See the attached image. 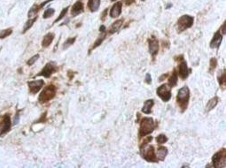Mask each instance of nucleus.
<instances>
[{"mask_svg": "<svg viewBox=\"0 0 226 168\" xmlns=\"http://www.w3.org/2000/svg\"><path fill=\"white\" fill-rule=\"evenodd\" d=\"M68 8H69V6H68V7H66V8H64L63 9L62 11H61V13H60V16L56 19L54 21V22H53V24H55V23H57V22H59L60 20H62L63 18L66 16V14H67V13H68Z\"/></svg>", "mask_w": 226, "mask_h": 168, "instance_id": "26", "label": "nucleus"}, {"mask_svg": "<svg viewBox=\"0 0 226 168\" xmlns=\"http://www.w3.org/2000/svg\"><path fill=\"white\" fill-rule=\"evenodd\" d=\"M55 13V10L53 8H48L45 10V12L44 13V15H43V18L44 19H48V18H50V17H52V16Z\"/></svg>", "mask_w": 226, "mask_h": 168, "instance_id": "25", "label": "nucleus"}, {"mask_svg": "<svg viewBox=\"0 0 226 168\" xmlns=\"http://www.w3.org/2000/svg\"><path fill=\"white\" fill-rule=\"evenodd\" d=\"M168 141V138L166 136H164V135H159L157 137H156V142L158 143H165L166 142Z\"/></svg>", "mask_w": 226, "mask_h": 168, "instance_id": "30", "label": "nucleus"}, {"mask_svg": "<svg viewBox=\"0 0 226 168\" xmlns=\"http://www.w3.org/2000/svg\"><path fill=\"white\" fill-rule=\"evenodd\" d=\"M225 21L224 22V24H223V26H222V29H220V30H223V32H222V35H224L225 34Z\"/></svg>", "mask_w": 226, "mask_h": 168, "instance_id": "37", "label": "nucleus"}, {"mask_svg": "<svg viewBox=\"0 0 226 168\" xmlns=\"http://www.w3.org/2000/svg\"><path fill=\"white\" fill-rule=\"evenodd\" d=\"M10 127H11L10 117L8 115H5L0 122V136L3 135L4 133H6L10 129Z\"/></svg>", "mask_w": 226, "mask_h": 168, "instance_id": "12", "label": "nucleus"}, {"mask_svg": "<svg viewBox=\"0 0 226 168\" xmlns=\"http://www.w3.org/2000/svg\"><path fill=\"white\" fill-rule=\"evenodd\" d=\"M225 158H226V151L225 149H223L217 153H216L212 158L213 165L215 167H225Z\"/></svg>", "mask_w": 226, "mask_h": 168, "instance_id": "5", "label": "nucleus"}, {"mask_svg": "<svg viewBox=\"0 0 226 168\" xmlns=\"http://www.w3.org/2000/svg\"><path fill=\"white\" fill-rule=\"evenodd\" d=\"M39 59V54H37V55H34L33 57H32L31 59H29V60L28 61V65L29 66H32L35 62L37 61V59Z\"/></svg>", "mask_w": 226, "mask_h": 168, "instance_id": "31", "label": "nucleus"}, {"mask_svg": "<svg viewBox=\"0 0 226 168\" xmlns=\"http://www.w3.org/2000/svg\"><path fill=\"white\" fill-rule=\"evenodd\" d=\"M146 82L147 84H150L152 82V78H151L150 74H146Z\"/></svg>", "mask_w": 226, "mask_h": 168, "instance_id": "34", "label": "nucleus"}, {"mask_svg": "<svg viewBox=\"0 0 226 168\" xmlns=\"http://www.w3.org/2000/svg\"><path fill=\"white\" fill-rule=\"evenodd\" d=\"M84 10V2L83 0H77L71 8V15L73 17H76L79 14H81Z\"/></svg>", "mask_w": 226, "mask_h": 168, "instance_id": "9", "label": "nucleus"}, {"mask_svg": "<svg viewBox=\"0 0 226 168\" xmlns=\"http://www.w3.org/2000/svg\"><path fill=\"white\" fill-rule=\"evenodd\" d=\"M12 29H3V30L0 31V38L3 39V38H6V37H7L8 36H10L11 34H12Z\"/></svg>", "mask_w": 226, "mask_h": 168, "instance_id": "27", "label": "nucleus"}, {"mask_svg": "<svg viewBox=\"0 0 226 168\" xmlns=\"http://www.w3.org/2000/svg\"><path fill=\"white\" fill-rule=\"evenodd\" d=\"M141 155L146 160L148 161V162H153V163L158 162L157 157L155 156V152H154V146L150 145L147 143H144V145L141 147Z\"/></svg>", "mask_w": 226, "mask_h": 168, "instance_id": "2", "label": "nucleus"}, {"mask_svg": "<svg viewBox=\"0 0 226 168\" xmlns=\"http://www.w3.org/2000/svg\"><path fill=\"white\" fill-rule=\"evenodd\" d=\"M53 39H54V34L53 33H48L47 35L45 36V37L43 38L42 46L45 47V48L48 47V46L52 44V42L53 41Z\"/></svg>", "mask_w": 226, "mask_h": 168, "instance_id": "18", "label": "nucleus"}, {"mask_svg": "<svg viewBox=\"0 0 226 168\" xmlns=\"http://www.w3.org/2000/svg\"><path fill=\"white\" fill-rule=\"evenodd\" d=\"M177 81H178L177 74L176 71H174L173 74H172V75L170 76V80H169V86H170V88L175 87V86L177 84Z\"/></svg>", "mask_w": 226, "mask_h": 168, "instance_id": "22", "label": "nucleus"}, {"mask_svg": "<svg viewBox=\"0 0 226 168\" xmlns=\"http://www.w3.org/2000/svg\"><path fill=\"white\" fill-rule=\"evenodd\" d=\"M193 17L190 15H183L180 17L177 23V29L178 33H182L183 31L191 28L193 24Z\"/></svg>", "mask_w": 226, "mask_h": 168, "instance_id": "4", "label": "nucleus"}, {"mask_svg": "<svg viewBox=\"0 0 226 168\" xmlns=\"http://www.w3.org/2000/svg\"><path fill=\"white\" fill-rule=\"evenodd\" d=\"M44 81L43 80H37V81H33V82H29V90L32 94H36L37 92H38L42 87L44 86Z\"/></svg>", "mask_w": 226, "mask_h": 168, "instance_id": "11", "label": "nucleus"}, {"mask_svg": "<svg viewBox=\"0 0 226 168\" xmlns=\"http://www.w3.org/2000/svg\"><path fill=\"white\" fill-rule=\"evenodd\" d=\"M135 0H124L125 4L127 5V6H130V5H131L133 2H134Z\"/></svg>", "mask_w": 226, "mask_h": 168, "instance_id": "38", "label": "nucleus"}, {"mask_svg": "<svg viewBox=\"0 0 226 168\" xmlns=\"http://www.w3.org/2000/svg\"><path fill=\"white\" fill-rule=\"evenodd\" d=\"M178 74L182 79H186L189 74V69L187 67V64L185 61H182L179 65V70H178Z\"/></svg>", "mask_w": 226, "mask_h": 168, "instance_id": "15", "label": "nucleus"}, {"mask_svg": "<svg viewBox=\"0 0 226 168\" xmlns=\"http://www.w3.org/2000/svg\"><path fill=\"white\" fill-rule=\"evenodd\" d=\"M19 120H20V115L17 114L16 117H14V125H17L19 123Z\"/></svg>", "mask_w": 226, "mask_h": 168, "instance_id": "36", "label": "nucleus"}, {"mask_svg": "<svg viewBox=\"0 0 226 168\" xmlns=\"http://www.w3.org/2000/svg\"><path fill=\"white\" fill-rule=\"evenodd\" d=\"M154 105V101L153 99H149L145 101L144 103V106L142 108V112L146 114H149L152 111V108Z\"/></svg>", "mask_w": 226, "mask_h": 168, "instance_id": "17", "label": "nucleus"}, {"mask_svg": "<svg viewBox=\"0 0 226 168\" xmlns=\"http://www.w3.org/2000/svg\"><path fill=\"white\" fill-rule=\"evenodd\" d=\"M99 31H100V32H105V31H106V27H105V26H101L100 29H99Z\"/></svg>", "mask_w": 226, "mask_h": 168, "instance_id": "39", "label": "nucleus"}, {"mask_svg": "<svg viewBox=\"0 0 226 168\" xmlns=\"http://www.w3.org/2000/svg\"><path fill=\"white\" fill-rule=\"evenodd\" d=\"M56 94V88L54 86H48L40 94L38 99L41 103H45L49 100L53 99Z\"/></svg>", "mask_w": 226, "mask_h": 168, "instance_id": "6", "label": "nucleus"}, {"mask_svg": "<svg viewBox=\"0 0 226 168\" xmlns=\"http://www.w3.org/2000/svg\"><path fill=\"white\" fill-rule=\"evenodd\" d=\"M57 70V66L55 65L54 62H49L47 63V65L44 67L42 70V72L39 74V76H44L45 78H49L53 73L56 72Z\"/></svg>", "mask_w": 226, "mask_h": 168, "instance_id": "8", "label": "nucleus"}, {"mask_svg": "<svg viewBox=\"0 0 226 168\" xmlns=\"http://www.w3.org/2000/svg\"><path fill=\"white\" fill-rule=\"evenodd\" d=\"M154 130V121L152 118H143L140 123L139 135L141 136H145L153 133Z\"/></svg>", "mask_w": 226, "mask_h": 168, "instance_id": "1", "label": "nucleus"}, {"mask_svg": "<svg viewBox=\"0 0 226 168\" xmlns=\"http://www.w3.org/2000/svg\"><path fill=\"white\" fill-rule=\"evenodd\" d=\"M141 1H146V0H141Z\"/></svg>", "mask_w": 226, "mask_h": 168, "instance_id": "41", "label": "nucleus"}, {"mask_svg": "<svg viewBox=\"0 0 226 168\" xmlns=\"http://www.w3.org/2000/svg\"><path fill=\"white\" fill-rule=\"evenodd\" d=\"M76 37H73V38H69V39H68L66 42H65V44H63V49L64 50H66V49H68V47L70 45H72L73 44H74V42L76 41Z\"/></svg>", "mask_w": 226, "mask_h": 168, "instance_id": "29", "label": "nucleus"}, {"mask_svg": "<svg viewBox=\"0 0 226 168\" xmlns=\"http://www.w3.org/2000/svg\"><path fill=\"white\" fill-rule=\"evenodd\" d=\"M40 10L39 9V6H33L31 7V9L29 10V14H28V16L30 18V17H32V16H34V15H36L37 13H38V11Z\"/></svg>", "mask_w": 226, "mask_h": 168, "instance_id": "28", "label": "nucleus"}, {"mask_svg": "<svg viewBox=\"0 0 226 168\" xmlns=\"http://www.w3.org/2000/svg\"><path fill=\"white\" fill-rule=\"evenodd\" d=\"M222 41H223V35H222L221 31H216V34L214 35L213 39L211 40L210 47L213 49H218L219 46L222 44Z\"/></svg>", "mask_w": 226, "mask_h": 168, "instance_id": "10", "label": "nucleus"}, {"mask_svg": "<svg viewBox=\"0 0 226 168\" xmlns=\"http://www.w3.org/2000/svg\"><path fill=\"white\" fill-rule=\"evenodd\" d=\"M100 6V0H89L88 2V7L92 13L97 12Z\"/></svg>", "mask_w": 226, "mask_h": 168, "instance_id": "19", "label": "nucleus"}, {"mask_svg": "<svg viewBox=\"0 0 226 168\" xmlns=\"http://www.w3.org/2000/svg\"><path fill=\"white\" fill-rule=\"evenodd\" d=\"M189 98H190V90H189L188 87L185 86V87L181 88L178 90V93H177V100L179 104L180 107L183 108V111L185 109H186Z\"/></svg>", "mask_w": 226, "mask_h": 168, "instance_id": "3", "label": "nucleus"}, {"mask_svg": "<svg viewBox=\"0 0 226 168\" xmlns=\"http://www.w3.org/2000/svg\"><path fill=\"white\" fill-rule=\"evenodd\" d=\"M158 50H159V43L158 40L153 37L152 39L149 40V52L152 56H155L156 54L158 53Z\"/></svg>", "mask_w": 226, "mask_h": 168, "instance_id": "14", "label": "nucleus"}, {"mask_svg": "<svg viewBox=\"0 0 226 168\" xmlns=\"http://www.w3.org/2000/svg\"><path fill=\"white\" fill-rule=\"evenodd\" d=\"M157 155H158V158H157L158 160L163 161L165 159V158H166V156L168 155V149L165 148V147H160L158 149Z\"/></svg>", "mask_w": 226, "mask_h": 168, "instance_id": "20", "label": "nucleus"}, {"mask_svg": "<svg viewBox=\"0 0 226 168\" xmlns=\"http://www.w3.org/2000/svg\"><path fill=\"white\" fill-rule=\"evenodd\" d=\"M123 23V19H122V20H118V21H115V22L113 23V24L110 26L109 29H108V34L112 35V34L116 33L117 31L119 30V29L122 28Z\"/></svg>", "mask_w": 226, "mask_h": 168, "instance_id": "16", "label": "nucleus"}, {"mask_svg": "<svg viewBox=\"0 0 226 168\" xmlns=\"http://www.w3.org/2000/svg\"><path fill=\"white\" fill-rule=\"evenodd\" d=\"M216 64H217V61H216V59H211L209 71H212V70H214V69L216 68Z\"/></svg>", "mask_w": 226, "mask_h": 168, "instance_id": "33", "label": "nucleus"}, {"mask_svg": "<svg viewBox=\"0 0 226 168\" xmlns=\"http://www.w3.org/2000/svg\"><path fill=\"white\" fill-rule=\"evenodd\" d=\"M107 12H108V9H105V10H104V12L102 13V16H101L102 21H104V20H105V17H106L107 14Z\"/></svg>", "mask_w": 226, "mask_h": 168, "instance_id": "35", "label": "nucleus"}, {"mask_svg": "<svg viewBox=\"0 0 226 168\" xmlns=\"http://www.w3.org/2000/svg\"><path fill=\"white\" fill-rule=\"evenodd\" d=\"M217 103H218V97H216L209 100V101H208V103L207 104V106H206V111H207V112H209V111H211L212 109H214L215 107L216 106Z\"/></svg>", "mask_w": 226, "mask_h": 168, "instance_id": "21", "label": "nucleus"}, {"mask_svg": "<svg viewBox=\"0 0 226 168\" xmlns=\"http://www.w3.org/2000/svg\"><path fill=\"white\" fill-rule=\"evenodd\" d=\"M157 95L159 96V97H161L162 101L164 102H168L169 100L171 98V90H170V87L168 84H162L161 85L157 90H156Z\"/></svg>", "mask_w": 226, "mask_h": 168, "instance_id": "7", "label": "nucleus"}, {"mask_svg": "<svg viewBox=\"0 0 226 168\" xmlns=\"http://www.w3.org/2000/svg\"><path fill=\"white\" fill-rule=\"evenodd\" d=\"M106 38V33H102L101 35L99 36V38L96 40V42H95V44H94V45L92 46V49H95L96 47H98L99 45H100L102 44V42L104 41V39Z\"/></svg>", "mask_w": 226, "mask_h": 168, "instance_id": "24", "label": "nucleus"}, {"mask_svg": "<svg viewBox=\"0 0 226 168\" xmlns=\"http://www.w3.org/2000/svg\"><path fill=\"white\" fill-rule=\"evenodd\" d=\"M37 17H35L34 19H31V20H29L27 22H26V24L24 25V28H23V31H22V33H26V31L27 30H29L30 28H31L32 26H33V24L35 23V21H37Z\"/></svg>", "mask_w": 226, "mask_h": 168, "instance_id": "23", "label": "nucleus"}, {"mask_svg": "<svg viewBox=\"0 0 226 168\" xmlns=\"http://www.w3.org/2000/svg\"><path fill=\"white\" fill-rule=\"evenodd\" d=\"M110 1H112V2H114V1H116V0H110Z\"/></svg>", "mask_w": 226, "mask_h": 168, "instance_id": "40", "label": "nucleus"}, {"mask_svg": "<svg viewBox=\"0 0 226 168\" xmlns=\"http://www.w3.org/2000/svg\"><path fill=\"white\" fill-rule=\"evenodd\" d=\"M122 8H123V4L122 2H116L110 10V16L112 18H117L119 17L121 13H122Z\"/></svg>", "mask_w": 226, "mask_h": 168, "instance_id": "13", "label": "nucleus"}, {"mask_svg": "<svg viewBox=\"0 0 226 168\" xmlns=\"http://www.w3.org/2000/svg\"><path fill=\"white\" fill-rule=\"evenodd\" d=\"M225 71L223 72V75H221V77H219V82L221 85H225Z\"/></svg>", "mask_w": 226, "mask_h": 168, "instance_id": "32", "label": "nucleus"}]
</instances>
